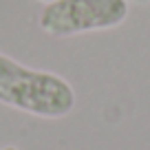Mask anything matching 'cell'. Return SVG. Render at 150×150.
<instances>
[{
  "mask_svg": "<svg viewBox=\"0 0 150 150\" xmlns=\"http://www.w3.org/2000/svg\"><path fill=\"white\" fill-rule=\"evenodd\" d=\"M0 104L42 119H62L75 108V91L64 77L31 69L0 51Z\"/></svg>",
  "mask_w": 150,
  "mask_h": 150,
  "instance_id": "1",
  "label": "cell"
},
{
  "mask_svg": "<svg viewBox=\"0 0 150 150\" xmlns=\"http://www.w3.org/2000/svg\"><path fill=\"white\" fill-rule=\"evenodd\" d=\"M40 2H44V5H47V2H53V0H40Z\"/></svg>",
  "mask_w": 150,
  "mask_h": 150,
  "instance_id": "3",
  "label": "cell"
},
{
  "mask_svg": "<svg viewBox=\"0 0 150 150\" xmlns=\"http://www.w3.org/2000/svg\"><path fill=\"white\" fill-rule=\"evenodd\" d=\"M128 0H53L40 11L38 27L51 38L106 31L126 22Z\"/></svg>",
  "mask_w": 150,
  "mask_h": 150,
  "instance_id": "2",
  "label": "cell"
}]
</instances>
